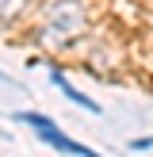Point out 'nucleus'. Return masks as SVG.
<instances>
[{
    "label": "nucleus",
    "instance_id": "nucleus-2",
    "mask_svg": "<svg viewBox=\"0 0 153 157\" xmlns=\"http://www.w3.org/2000/svg\"><path fill=\"white\" fill-rule=\"evenodd\" d=\"M19 123L35 127V130H38V138H42L46 146H54V150H61V153H73V157H99V153H92L88 146H76V142H69V138L58 130V123H54V119H46V115L23 111V115H19Z\"/></svg>",
    "mask_w": 153,
    "mask_h": 157
},
{
    "label": "nucleus",
    "instance_id": "nucleus-5",
    "mask_svg": "<svg viewBox=\"0 0 153 157\" xmlns=\"http://www.w3.org/2000/svg\"><path fill=\"white\" fill-rule=\"evenodd\" d=\"M130 150H134V153H138V150H153V134H149V138H134Z\"/></svg>",
    "mask_w": 153,
    "mask_h": 157
},
{
    "label": "nucleus",
    "instance_id": "nucleus-3",
    "mask_svg": "<svg viewBox=\"0 0 153 157\" xmlns=\"http://www.w3.org/2000/svg\"><path fill=\"white\" fill-rule=\"evenodd\" d=\"M50 77H54V84H58V88L65 92V96L73 100L76 107H84V111H92V115H99V107H96V100H88V96H84V92H76L73 84H65V77H61V73H50Z\"/></svg>",
    "mask_w": 153,
    "mask_h": 157
},
{
    "label": "nucleus",
    "instance_id": "nucleus-4",
    "mask_svg": "<svg viewBox=\"0 0 153 157\" xmlns=\"http://www.w3.org/2000/svg\"><path fill=\"white\" fill-rule=\"evenodd\" d=\"M23 4H27V0H0V31H4L8 23L23 12Z\"/></svg>",
    "mask_w": 153,
    "mask_h": 157
},
{
    "label": "nucleus",
    "instance_id": "nucleus-1",
    "mask_svg": "<svg viewBox=\"0 0 153 157\" xmlns=\"http://www.w3.org/2000/svg\"><path fill=\"white\" fill-rule=\"evenodd\" d=\"M84 27H88V8L80 0H58V4H50L42 27H38V42L46 50H65L76 35H84Z\"/></svg>",
    "mask_w": 153,
    "mask_h": 157
},
{
    "label": "nucleus",
    "instance_id": "nucleus-6",
    "mask_svg": "<svg viewBox=\"0 0 153 157\" xmlns=\"http://www.w3.org/2000/svg\"><path fill=\"white\" fill-rule=\"evenodd\" d=\"M0 77H4V73H0Z\"/></svg>",
    "mask_w": 153,
    "mask_h": 157
}]
</instances>
